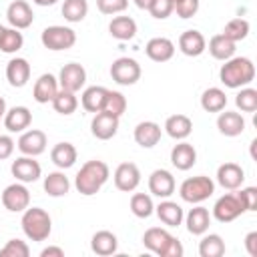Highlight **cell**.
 <instances>
[{"mask_svg": "<svg viewBox=\"0 0 257 257\" xmlns=\"http://www.w3.org/2000/svg\"><path fill=\"white\" fill-rule=\"evenodd\" d=\"M110 177V169L104 161H98V159H92V161H86L80 171L76 173L74 177V187L80 195L84 197H90V195H96L102 185L108 181Z\"/></svg>", "mask_w": 257, "mask_h": 257, "instance_id": "6da1fadb", "label": "cell"}, {"mask_svg": "<svg viewBox=\"0 0 257 257\" xmlns=\"http://www.w3.org/2000/svg\"><path fill=\"white\" fill-rule=\"evenodd\" d=\"M219 78L227 88H243L255 78V64L247 56H231L219 70Z\"/></svg>", "mask_w": 257, "mask_h": 257, "instance_id": "7a4b0ae2", "label": "cell"}, {"mask_svg": "<svg viewBox=\"0 0 257 257\" xmlns=\"http://www.w3.org/2000/svg\"><path fill=\"white\" fill-rule=\"evenodd\" d=\"M143 245L159 257H183L185 249L181 241L163 227H151L143 235Z\"/></svg>", "mask_w": 257, "mask_h": 257, "instance_id": "3957f363", "label": "cell"}, {"mask_svg": "<svg viewBox=\"0 0 257 257\" xmlns=\"http://www.w3.org/2000/svg\"><path fill=\"white\" fill-rule=\"evenodd\" d=\"M22 231L30 241H46L52 233V219L42 207H28L22 211Z\"/></svg>", "mask_w": 257, "mask_h": 257, "instance_id": "277c9868", "label": "cell"}, {"mask_svg": "<svg viewBox=\"0 0 257 257\" xmlns=\"http://www.w3.org/2000/svg\"><path fill=\"white\" fill-rule=\"evenodd\" d=\"M213 193H215V183H213L211 177H205V175L189 177L179 187L181 199L185 203H191V205H199V203L207 201Z\"/></svg>", "mask_w": 257, "mask_h": 257, "instance_id": "5b68a950", "label": "cell"}, {"mask_svg": "<svg viewBox=\"0 0 257 257\" xmlns=\"http://www.w3.org/2000/svg\"><path fill=\"white\" fill-rule=\"evenodd\" d=\"M40 42L44 48L48 50H68L76 44V32L70 28V26H60V24H54V26H46L40 34Z\"/></svg>", "mask_w": 257, "mask_h": 257, "instance_id": "8992f818", "label": "cell"}, {"mask_svg": "<svg viewBox=\"0 0 257 257\" xmlns=\"http://www.w3.org/2000/svg\"><path fill=\"white\" fill-rule=\"evenodd\" d=\"M110 76L120 86H131L141 78V64L135 58L120 56L110 64Z\"/></svg>", "mask_w": 257, "mask_h": 257, "instance_id": "52a82bcc", "label": "cell"}, {"mask_svg": "<svg viewBox=\"0 0 257 257\" xmlns=\"http://www.w3.org/2000/svg\"><path fill=\"white\" fill-rule=\"evenodd\" d=\"M2 205L10 213H22L24 209L30 207V191L26 189L24 183L16 181L2 191Z\"/></svg>", "mask_w": 257, "mask_h": 257, "instance_id": "ba28073f", "label": "cell"}, {"mask_svg": "<svg viewBox=\"0 0 257 257\" xmlns=\"http://www.w3.org/2000/svg\"><path fill=\"white\" fill-rule=\"evenodd\" d=\"M243 213H245V209H243V205L235 193H227V195L219 197L213 205V217L219 223H231Z\"/></svg>", "mask_w": 257, "mask_h": 257, "instance_id": "9c48e42d", "label": "cell"}, {"mask_svg": "<svg viewBox=\"0 0 257 257\" xmlns=\"http://www.w3.org/2000/svg\"><path fill=\"white\" fill-rule=\"evenodd\" d=\"M10 173H12V177L16 181H20V183L26 185V183H34V181H38L42 177V167H40L38 161H34V157L22 155L16 161H12Z\"/></svg>", "mask_w": 257, "mask_h": 257, "instance_id": "30bf717a", "label": "cell"}, {"mask_svg": "<svg viewBox=\"0 0 257 257\" xmlns=\"http://www.w3.org/2000/svg\"><path fill=\"white\" fill-rule=\"evenodd\" d=\"M84 82H86V70L78 62H68L58 72V86L62 90L76 92V90H80L84 86Z\"/></svg>", "mask_w": 257, "mask_h": 257, "instance_id": "8fae6325", "label": "cell"}, {"mask_svg": "<svg viewBox=\"0 0 257 257\" xmlns=\"http://www.w3.org/2000/svg\"><path fill=\"white\" fill-rule=\"evenodd\" d=\"M175 187H177L175 177L167 169H155L149 175V191L159 199H169L175 193Z\"/></svg>", "mask_w": 257, "mask_h": 257, "instance_id": "7c38bea8", "label": "cell"}, {"mask_svg": "<svg viewBox=\"0 0 257 257\" xmlns=\"http://www.w3.org/2000/svg\"><path fill=\"white\" fill-rule=\"evenodd\" d=\"M112 179H114V187L118 189V191H122V193H131V191H135L137 187H139V183H141V171H139V167L135 165V163H120L116 169H114V175H112Z\"/></svg>", "mask_w": 257, "mask_h": 257, "instance_id": "4fadbf2b", "label": "cell"}, {"mask_svg": "<svg viewBox=\"0 0 257 257\" xmlns=\"http://www.w3.org/2000/svg\"><path fill=\"white\" fill-rule=\"evenodd\" d=\"M6 20L10 22L12 28L24 30L34 22V12L26 0H14L6 8Z\"/></svg>", "mask_w": 257, "mask_h": 257, "instance_id": "5bb4252c", "label": "cell"}, {"mask_svg": "<svg viewBox=\"0 0 257 257\" xmlns=\"http://www.w3.org/2000/svg\"><path fill=\"white\" fill-rule=\"evenodd\" d=\"M16 145H18V151L22 155H26V157H38V155H42L46 151L48 141H46V135L42 131L30 128V131H24L20 135V139H18Z\"/></svg>", "mask_w": 257, "mask_h": 257, "instance_id": "9a60e30c", "label": "cell"}, {"mask_svg": "<svg viewBox=\"0 0 257 257\" xmlns=\"http://www.w3.org/2000/svg\"><path fill=\"white\" fill-rule=\"evenodd\" d=\"M217 183L227 191H237L245 183V171L237 163H223L217 169Z\"/></svg>", "mask_w": 257, "mask_h": 257, "instance_id": "2e32d148", "label": "cell"}, {"mask_svg": "<svg viewBox=\"0 0 257 257\" xmlns=\"http://www.w3.org/2000/svg\"><path fill=\"white\" fill-rule=\"evenodd\" d=\"M90 131H92V135H94L98 141H108V139H112V137L116 135V131H118V116L100 110V112H96L94 118L90 120Z\"/></svg>", "mask_w": 257, "mask_h": 257, "instance_id": "e0dca14e", "label": "cell"}, {"mask_svg": "<svg viewBox=\"0 0 257 257\" xmlns=\"http://www.w3.org/2000/svg\"><path fill=\"white\" fill-rule=\"evenodd\" d=\"M58 78L50 72H44L38 76V80L34 82V88H32V98L38 102V104H46V102H52V98L56 96L58 92Z\"/></svg>", "mask_w": 257, "mask_h": 257, "instance_id": "ac0fdd59", "label": "cell"}, {"mask_svg": "<svg viewBox=\"0 0 257 257\" xmlns=\"http://www.w3.org/2000/svg\"><path fill=\"white\" fill-rule=\"evenodd\" d=\"M6 80L14 88L26 86V82L30 80V64H28V60L22 58V56L10 58L8 64H6Z\"/></svg>", "mask_w": 257, "mask_h": 257, "instance_id": "d6986e66", "label": "cell"}, {"mask_svg": "<svg viewBox=\"0 0 257 257\" xmlns=\"http://www.w3.org/2000/svg\"><path fill=\"white\" fill-rule=\"evenodd\" d=\"M161 135H163V128L161 124H157L155 120H143L135 126V143L143 149H153L159 141H161Z\"/></svg>", "mask_w": 257, "mask_h": 257, "instance_id": "ffe728a7", "label": "cell"}, {"mask_svg": "<svg viewBox=\"0 0 257 257\" xmlns=\"http://www.w3.org/2000/svg\"><path fill=\"white\" fill-rule=\"evenodd\" d=\"M145 52L153 62H167L175 54V42L167 36H155L147 42Z\"/></svg>", "mask_w": 257, "mask_h": 257, "instance_id": "44dd1931", "label": "cell"}, {"mask_svg": "<svg viewBox=\"0 0 257 257\" xmlns=\"http://www.w3.org/2000/svg\"><path fill=\"white\" fill-rule=\"evenodd\" d=\"M171 163L175 169L179 171H189L195 167L197 163V151L191 143L187 141H179L173 149H171Z\"/></svg>", "mask_w": 257, "mask_h": 257, "instance_id": "7402d4cb", "label": "cell"}, {"mask_svg": "<svg viewBox=\"0 0 257 257\" xmlns=\"http://www.w3.org/2000/svg\"><path fill=\"white\" fill-rule=\"evenodd\" d=\"M32 122V112L28 106H12L4 112V126L8 133H24Z\"/></svg>", "mask_w": 257, "mask_h": 257, "instance_id": "603a6c76", "label": "cell"}, {"mask_svg": "<svg viewBox=\"0 0 257 257\" xmlns=\"http://www.w3.org/2000/svg\"><path fill=\"white\" fill-rule=\"evenodd\" d=\"M179 50L191 58L201 56L207 50V40L199 30H185L179 36Z\"/></svg>", "mask_w": 257, "mask_h": 257, "instance_id": "cb8c5ba5", "label": "cell"}, {"mask_svg": "<svg viewBox=\"0 0 257 257\" xmlns=\"http://www.w3.org/2000/svg\"><path fill=\"white\" fill-rule=\"evenodd\" d=\"M217 128L225 137H239L245 131V118L241 112L235 110H221L217 116Z\"/></svg>", "mask_w": 257, "mask_h": 257, "instance_id": "d4e9b609", "label": "cell"}, {"mask_svg": "<svg viewBox=\"0 0 257 257\" xmlns=\"http://www.w3.org/2000/svg\"><path fill=\"white\" fill-rule=\"evenodd\" d=\"M185 225H187V231L191 235H203L209 231V225H211V213L207 207L203 205H197L193 207L185 217Z\"/></svg>", "mask_w": 257, "mask_h": 257, "instance_id": "484cf974", "label": "cell"}, {"mask_svg": "<svg viewBox=\"0 0 257 257\" xmlns=\"http://www.w3.org/2000/svg\"><path fill=\"white\" fill-rule=\"evenodd\" d=\"M155 213L157 217L161 219V223H165L167 227H179L183 223V207L175 201H169V199H163L157 207H155Z\"/></svg>", "mask_w": 257, "mask_h": 257, "instance_id": "4316f807", "label": "cell"}, {"mask_svg": "<svg viewBox=\"0 0 257 257\" xmlns=\"http://www.w3.org/2000/svg\"><path fill=\"white\" fill-rule=\"evenodd\" d=\"M90 249H92V253H96L100 257H108V255L116 253L118 239H116V235L112 231H106V229L96 231L92 235V239H90Z\"/></svg>", "mask_w": 257, "mask_h": 257, "instance_id": "83f0119b", "label": "cell"}, {"mask_svg": "<svg viewBox=\"0 0 257 257\" xmlns=\"http://www.w3.org/2000/svg\"><path fill=\"white\" fill-rule=\"evenodd\" d=\"M165 133L175 141H185L193 133V120L187 114H171L165 120Z\"/></svg>", "mask_w": 257, "mask_h": 257, "instance_id": "f1b7e54d", "label": "cell"}, {"mask_svg": "<svg viewBox=\"0 0 257 257\" xmlns=\"http://www.w3.org/2000/svg\"><path fill=\"white\" fill-rule=\"evenodd\" d=\"M106 94H108V88L104 86H88L84 88L82 96H80V104L86 112H100L104 108V100H106Z\"/></svg>", "mask_w": 257, "mask_h": 257, "instance_id": "f546056e", "label": "cell"}, {"mask_svg": "<svg viewBox=\"0 0 257 257\" xmlns=\"http://www.w3.org/2000/svg\"><path fill=\"white\" fill-rule=\"evenodd\" d=\"M108 32L116 40H133L137 36V22L131 16H114L108 24Z\"/></svg>", "mask_w": 257, "mask_h": 257, "instance_id": "4dcf8cb0", "label": "cell"}, {"mask_svg": "<svg viewBox=\"0 0 257 257\" xmlns=\"http://www.w3.org/2000/svg\"><path fill=\"white\" fill-rule=\"evenodd\" d=\"M42 187L48 197H64L70 191V181L64 175V171H52L44 177Z\"/></svg>", "mask_w": 257, "mask_h": 257, "instance_id": "1f68e13d", "label": "cell"}, {"mask_svg": "<svg viewBox=\"0 0 257 257\" xmlns=\"http://www.w3.org/2000/svg\"><path fill=\"white\" fill-rule=\"evenodd\" d=\"M76 157H78V153H76V147L72 145V143H58V145H54L52 147V151H50V159H52V163L58 167V169H70L74 163H76Z\"/></svg>", "mask_w": 257, "mask_h": 257, "instance_id": "d6a6232c", "label": "cell"}, {"mask_svg": "<svg viewBox=\"0 0 257 257\" xmlns=\"http://www.w3.org/2000/svg\"><path fill=\"white\" fill-rule=\"evenodd\" d=\"M201 106L205 112H221L227 106V94L219 86H211L201 94Z\"/></svg>", "mask_w": 257, "mask_h": 257, "instance_id": "836d02e7", "label": "cell"}, {"mask_svg": "<svg viewBox=\"0 0 257 257\" xmlns=\"http://www.w3.org/2000/svg\"><path fill=\"white\" fill-rule=\"evenodd\" d=\"M235 50H237V44L229 38H225L223 34H215L211 40H209V52L215 60H229L231 56H235Z\"/></svg>", "mask_w": 257, "mask_h": 257, "instance_id": "e575fe53", "label": "cell"}, {"mask_svg": "<svg viewBox=\"0 0 257 257\" xmlns=\"http://www.w3.org/2000/svg\"><path fill=\"white\" fill-rule=\"evenodd\" d=\"M199 255L201 257H221L225 255V241L217 233H203V239L199 241Z\"/></svg>", "mask_w": 257, "mask_h": 257, "instance_id": "d590c367", "label": "cell"}, {"mask_svg": "<svg viewBox=\"0 0 257 257\" xmlns=\"http://www.w3.org/2000/svg\"><path fill=\"white\" fill-rule=\"evenodd\" d=\"M88 14V2L86 0H64L62 2V16L66 22H82Z\"/></svg>", "mask_w": 257, "mask_h": 257, "instance_id": "8d00e7d4", "label": "cell"}, {"mask_svg": "<svg viewBox=\"0 0 257 257\" xmlns=\"http://www.w3.org/2000/svg\"><path fill=\"white\" fill-rule=\"evenodd\" d=\"M76 106H78V98H76V94L74 92H70V90H62V88H58V92H56V96L52 98V108L58 112V114H72L74 110H76Z\"/></svg>", "mask_w": 257, "mask_h": 257, "instance_id": "74e56055", "label": "cell"}, {"mask_svg": "<svg viewBox=\"0 0 257 257\" xmlns=\"http://www.w3.org/2000/svg\"><path fill=\"white\" fill-rule=\"evenodd\" d=\"M131 211L135 217L139 219H149L153 213H155V203H153V197L147 195V193H135L131 197Z\"/></svg>", "mask_w": 257, "mask_h": 257, "instance_id": "f35d334b", "label": "cell"}, {"mask_svg": "<svg viewBox=\"0 0 257 257\" xmlns=\"http://www.w3.org/2000/svg\"><path fill=\"white\" fill-rule=\"evenodd\" d=\"M221 34L237 44V42H241V40H245L249 36V22L245 18H233V20H229L225 24Z\"/></svg>", "mask_w": 257, "mask_h": 257, "instance_id": "ab89813d", "label": "cell"}, {"mask_svg": "<svg viewBox=\"0 0 257 257\" xmlns=\"http://www.w3.org/2000/svg\"><path fill=\"white\" fill-rule=\"evenodd\" d=\"M24 46V36L16 28H6L0 36V50L4 54H14Z\"/></svg>", "mask_w": 257, "mask_h": 257, "instance_id": "60d3db41", "label": "cell"}, {"mask_svg": "<svg viewBox=\"0 0 257 257\" xmlns=\"http://www.w3.org/2000/svg\"><path fill=\"white\" fill-rule=\"evenodd\" d=\"M235 104H237V108H241V112H255L257 110V90L251 86H243L235 96Z\"/></svg>", "mask_w": 257, "mask_h": 257, "instance_id": "b9f144b4", "label": "cell"}, {"mask_svg": "<svg viewBox=\"0 0 257 257\" xmlns=\"http://www.w3.org/2000/svg\"><path fill=\"white\" fill-rule=\"evenodd\" d=\"M102 110L120 118V116L124 114V110H126V98H124V94L118 92V90H108L106 100H104V108H102Z\"/></svg>", "mask_w": 257, "mask_h": 257, "instance_id": "7bdbcfd3", "label": "cell"}, {"mask_svg": "<svg viewBox=\"0 0 257 257\" xmlns=\"http://www.w3.org/2000/svg\"><path fill=\"white\" fill-rule=\"evenodd\" d=\"M28 255H30V247L22 239H10L0 249V257H28Z\"/></svg>", "mask_w": 257, "mask_h": 257, "instance_id": "ee69618b", "label": "cell"}, {"mask_svg": "<svg viewBox=\"0 0 257 257\" xmlns=\"http://www.w3.org/2000/svg\"><path fill=\"white\" fill-rule=\"evenodd\" d=\"M147 10H149V14L153 18L165 20V18H169L173 14L175 6H173V0H151V4H149Z\"/></svg>", "mask_w": 257, "mask_h": 257, "instance_id": "f6af8a7d", "label": "cell"}, {"mask_svg": "<svg viewBox=\"0 0 257 257\" xmlns=\"http://www.w3.org/2000/svg\"><path fill=\"white\" fill-rule=\"evenodd\" d=\"M128 6V0H96V8L102 12V14H118V12H124Z\"/></svg>", "mask_w": 257, "mask_h": 257, "instance_id": "bcb514c9", "label": "cell"}, {"mask_svg": "<svg viewBox=\"0 0 257 257\" xmlns=\"http://www.w3.org/2000/svg\"><path fill=\"white\" fill-rule=\"evenodd\" d=\"M235 195L239 197L245 211H255V207H257V187H245Z\"/></svg>", "mask_w": 257, "mask_h": 257, "instance_id": "7dc6e473", "label": "cell"}, {"mask_svg": "<svg viewBox=\"0 0 257 257\" xmlns=\"http://www.w3.org/2000/svg\"><path fill=\"white\" fill-rule=\"evenodd\" d=\"M197 10H199V0H179L177 4H175V10L173 12H177V16L179 18H193L195 14H197Z\"/></svg>", "mask_w": 257, "mask_h": 257, "instance_id": "c3c4849f", "label": "cell"}, {"mask_svg": "<svg viewBox=\"0 0 257 257\" xmlns=\"http://www.w3.org/2000/svg\"><path fill=\"white\" fill-rule=\"evenodd\" d=\"M14 147H16V143L10 135H0V161L10 159L14 153Z\"/></svg>", "mask_w": 257, "mask_h": 257, "instance_id": "681fc988", "label": "cell"}, {"mask_svg": "<svg viewBox=\"0 0 257 257\" xmlns=\"http://www.w3.org/2000/svg\"><path fill=\"white\" fill-rule=\"evenodd\" d=\"M245 249L251 257H257V231H251L245 235Z\"/></svg>", "mask_w": 257, "mask_h": 257, "instance_id": "f907efd6", "label": "cell"}, {"mask_svg": "<svg viewBox=\"0 0 257 257\" xmlns=\"http://www.w3.org/2000/svg\"><path fill=\"white\" fill-rule=\"evenodd\" d=\"M40 257H64V249L50 245V247H44V249L40 251Z\"/></svg>", "mask_w": 257, "mask_h": 257, "instance_id": "816d5d0a", "label": "cell"}, {"mask_svg": "<svg viewBox=\"0 0 257 257\" xmlns=\"http://www.w3.org/2000/svg\"><path fill=\"white\" fill-rule=\"evenodd\" d=\"M36 6H54L58 0H32Z\"/></svg>", "mask_w": 257, "mask_h": 257, "instance_id": "f5cc1de1", "label": "cell"}, {"mask_svg": "<svg viewBox=\"0 0 257 257\" xmlns=\"http://www.w3.org/2000/svg\"><path fill=\"white\" fill-rule=\"evenodd\" d=\"M135 4H137V8H141V10H147L149 8V4H151V0H133Z\"/></svg>", "mask_w": 257, "mask_h": 257, "instance_id": "db71d44e", "label": "cell"}, {"mask_svg": "<svg viewBox=\"0 0 257 257\" xmlns=\"http://www.w3.org/2000/svg\"><path fill=\"white\" fill-rule=\"evenodd\" d=\"M4 112H6V100H4V96H0V118L4 116Z\"/></svg>", "mask_w": 257, "mask_h": 257, "instance_id": "11a10c76", "label": "cell"}, {"mask_svg": "<svg viewBox=\"0 0 257 257\" xmlns=\"http://www.w3.org/2000/svg\"><path fill=\"white\" fill-rule=\"evenodd\" d=\"M4 30H6V28H4L2 24H0V36H2V32H4Z\"/></svg>", "mask_w": 257, "mask_h": 257, "instance_id": "9f6ffc18", "label": "cell"}, {"mask_svg": "<svg viewBox=\"0 0 257 257\" xmlns=\"http://www.w3.org/2000/svg\"><path fill=\"white\" fill-rule=\"evenodd\" d=\"M177 2H179V0H173V6H175V4H177Z\"/></svg>", "mask_w": 257, "mask_h": 257, "instance_id": "6f0895ef", "label": "cell"}]
</instances>
